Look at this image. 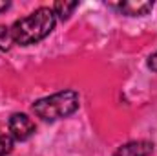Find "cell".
<instances>
[{
    "mask_svg": "<svg viewBox=\"0 0 157 156\" xmlns=\"http://www.w3.org/2000/svg\"><path fill=\"white\" fill-rule=\"evenodd\" d=\"M9 134L15 142H26L35 134V123L28 114L17 112L9 117Z\"/></svg>",
    "mask_w": 157,
    "mask_h": 156,
    "instance_id": "cell-3",
    "label": "cell"
},
{
    "mask_svg": "<svg viewBox=\"0 0 157 156\" xmlns=\"http://www.w3.org/2000/svg\"><path fill=\"white\" fill-rule=\"evenodd\" d=\"M77 7H78V2H66V0L62 2V0H60V2H55L51 9H53L55 17H59L60 20H68V18L73 15V11H75Z\"/></svg>",
    "mask_w": 157,
    "mask_h": 156,
    "instance_id": "cell-6",
    "label": "cell"
},
{
    "mask_svg": "<svg viewBox=\"0 0 157 156\" xmlns=\"http://www.w3.org/2000/svg\"><path fill=\"white\" fill-rule=\"evenodd\" d=\"M15 140L11 138L9 132H0V156H6L13 151Z\"/></svg>",
    "mask_w": 157,
    "mask_h": 156,
    "instance_id": "cell-8",
    "label": "cell"
},
{
    "mask_svg": "<svg viewBox=\"0 0 157 156\" xmlns=\"http://www.w3.org/2000/svg\"><path fill=\"white\" fill-rule=\"evenodd\" d=\"M80 107V97L75 90H62L48 97H40L31 105V110L42 121H57L71 116Z\"/></svg>",
    "mask_w": 157,
    "mask_h": 156,
    "instance_id": "cell-2",
    "label": "cell"
},
{
    "mask_svg": "<svg viewBox=\"0 0 157 156\" xmlns=\"http://www.w3.org/2000/svg\"><path fill=\"white\" fill-rule=\"evenodd\" d=\"M57 24V17L51 7H39L31 15L18 18L11 26V33L15 44L20 46H29L37 44L42 39H46Z\"/></svg>",
    "mask_w": 157,
    "mask_h": 156,
    "instance_id": "cell-1",
    "label": "cell"
},
{
    "mask_svg": "<svg viewBox=\"0 0 157 156\" xmlns=\"http://www.w3.org/2000/svg\"><path fill=\"white\" fill-rule=\"evenodd\" d=\"M148 68H150L152 72H157V51L148 57Z\"/></svg>",
    "mask_w": 157,
    "mask_h": 156,
    "instance_id": "cell-9",
    "label": "cell"
},
{
    "mask_svg": "<svg viewBox=\"0 0 157 156\" xmlns=\"http://www.w3.org/2000/svg\"><path fill=\"white\" fill-rule=\"evenodd\" d=\"M9 7H11V2H7V0H6V2H4V0H0V13L7 11Z\"/></svg>",
    "mask_w": 157,
    "mask_h": 156,
    "instance_id": "cell-10",
    "label": "cell"
},
{
    "mask_svg": "<svg viewBox=\"0 0 157 156\" xmlns=\"http://www.w3.org/2000/svg\"><path fill=\"white\" fill-rule=\"evenodd\" d=\"M13 44H15V40H13L11 28H7V26H0V51H7V50H11Z\"/></svg>",
    "mask_w": 157,
    "mask_h": 156,
    "instance_id": "cell-7",
    "label": "cell"
},
{
    "mask_svg": "<svg viewBox=\"0 0 157 156\" xmlns=\"http://www.w3.org/2000/svg\"><path fill=\"white\" fill-rule=\"evenodd\" d=\"M154 153V143L148 140H135L121 145L112 156H150Z\"/></svg>",
    "mask_w": 157,
    "mask_h": 156,
    "instance_id": "cell-5",
    "label": "cell"
},
{
    "mask_svg": "<svg viewBox=\"0 0 157 156\" xmlns=\"http://www.w3.org/2000/svg\"><path fill=\"white\" fill-rule=\"evenodd\" d=\"M108 6L117 9L119 13H122L126 17H144L154 9V2H150V0H126V2L108 4Z\"/></svg>",
    "mask_w": 157,
    "mask_h": 156,
    "instance_id": "cell-4",
    "label": "cell"
}]
</instances>
